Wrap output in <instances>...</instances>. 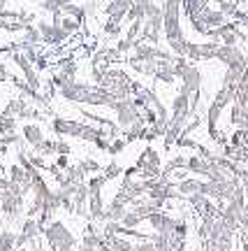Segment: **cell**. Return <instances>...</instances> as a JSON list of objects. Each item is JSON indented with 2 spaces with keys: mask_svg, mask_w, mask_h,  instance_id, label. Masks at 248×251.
Masks as SVG:
<instances>
[{
  "mask_svg": "<svg viewBox=\"0 0 248 251\" xmlns=\"http://www.w3.org/2000/svg\"><path fill=\"white\" fill-rule=\"evenodd\" d=\"M51 128L56 135H65V137H79L84 142H98L100 137H109L107 130L102 128H95V126H89V124H81V121H72V119H53L51 121ZM112 140V137H109Z\"/></svg>",
  "mask_w": 248,
  "mask_h": 251,
  "instance_id": "6da1fadb",
  "label": "cell"
},
{
  "mask_svg": "<svg viewBox=\"0 0 248 251\" xmlns=\"http://www.w3.org/2000/svg\"><path fill=\"white\" fill-rule=\"evenodd\" d=\"M45 237L46 244L51 251H72V247L77 244L74 235L68 230V226L61 224V221H51V224L45 228Z\"/></svg>",
  "mask_w": 248,
  "mask_h": 251,
  "instance_id": "7a4b0ae2",
  "label": "cell"
},
{
  "mask_svg": "<svg viewBox=\"0 0 248 251\" xmlns=\"http://www.w3.org/2000/svg\"><path fill=\"white\" fill-rule=\"evenodd\" d=\"M109 107L116 112V124H118L121 130H128L135 121H139V119H142V109H139V105L135 102V98L114 100Z\"/></svg>",
  "mask_w": 248,
  "mask_h": 251,
  "instance_id": "3957f363",
  "label": "cell"
},
{
  "mask_svg": "<svg viewBox=\"0 0 248 251\" xmlns=\"http://www.w3.org/2000/svg\"><path fill=\"white\" fill-rule=\"evenodd\" d=\"M137 170H139V177L142 179H156L160 177V156L158 151L153 149V147H146L142 151V156L137 158V165H135Z\"/></svg>",
  "mask_w": 248,
  "mask_h": 251,
  "instance_id": "277c9868",
  "label": "cell"
},
{
  "mask_svg": "<svg viewBox=\"0 0 248 251\" xmlns=\"http://www.w3.org/2000/svg\"><path fill=\"white\" fill-rule=\"evenodd\" d=\"M35 26L40 28V33H42V42H45V45H49V47H61V45H65V42L70 40V35H68L61 26H53L51 21L40 19Z\"/></svg>",
  "mask_w": 248,
  "mask_h": 251,
  "instance_id": "5b68a950",
  "label": "cell"
},
{
  "mask_svg": "<svg viewBox=\"0 0 248 251\" xmlns=\"http://www.w3.org/2000/svg\"><path fill=\"white\" fill-rule=\"evenodd\" d=\"M12 61L17 63V68L21 70V75H23V79H26L28 86H33L35 91H40V86H42V81H40V77H37V70L35 65L28 61L26 54L23 51H12Z\"/></svg>",
  "mask_w": 248,
  "mask_h": 251,
  "instance_id": "8992f818",
  "label": "cell"
},
{
  "mask_svg": "<svg viewBox=\"0 0 248 251\" xmlns=\"http://www.w3.org/2000/svg\"><path fill=\"white\" fill-rule=\"evenodd\" d=\"M40 233H45L40 221H35L33 216H28L26 221H23V226H21V233L17 235V249H21L23 244H33Z\"/></svg>",
  "mask_w": 248,
  "mask_h": 251,
  "instance_id": "52a82bcc",
  "label": "cell"
},
{
  "mask_svg": "<svg viewBox=\"0 0 248 251\" xmlns=\"http://www.w3.org/2000/svg\"><path fill=\"white\" fill-rule=\"evenodd\" d=\"M146 221H149V224L153 226V230H158L160 235H172L174 233V226H177V219L169 216L167 212H162V209H156Z\"/></svg>",
  "mask_w": 248,
  "mask_h": 251,
  "instance_id": "ba28073f",
  "label": "cell"
},
{
  "mask_svg": "<svg viewBox=\"0 0 248 251\" xmlns=\"http://www.w3.org/2000/svg\"><path fill=\"white\" fill-rule=\"evenodd\" d=\"M0 207H2V214H7L9 219H14V216L21 212V207H23V196H21V193H14V191H2Z\"/></svg>",
  "mask_w": 248,
  "mask_h": 251,
  "instance_id": "9c48e42d",
  "label": "cell"
},
{
  "mask_svg": "<svg viewBox=\"0 0 248 251\" xmlns=\"http://www.w3.org/2000/svg\"><path fill=\"white\" fill-rule=\"evenodd\" d=\"M90 84H84V81H70V84H65V86H61L58 89V93H61V98L70 100V102H84V96H86V91H89Z\"/></svg>",
  "mask_w": 248,
  "mask_h": 251,
  "instance_id": "30bf717a",
  "label": "cell"
},
{
  "mask_svg": "<svg viewBox=\"0 0 248 251\" xmlns=\"http://www.w3.org/2000/svg\"><path fill=\"white\" fill-rule=\"evenodd\" d=\"M177 191L181 196H197V193H204L206 191V181H200V179H193V177H186L177 184ZM206 196V193H204Z\"/></svg>",
  "mask_w": 248,
  "mask_h": 251,
  "instance_id": "8fae6325",
  "label": "cell"
},
{
  "mask_svg": "<svg viewBox=\"0 0 248 251\" xmlns=\"http://www.w3.org/2000/svg\"><path fill=\"white\" fill-rule=\"evenodd\" d=\"M156 79L162 84H174L179 79L177 70H174V58L172 61H158V70H156Z\"/></svg>",
  "mask_w": 248,
  "mask_h": 251,
  "instance_id": "7c38bea8",
  "label": "cell"
},
{
  "mask_svg": "<svg viewBox=\"0 0 248 251\" xmlns=\"http://www.w3.org/2000/svg\"><path fill=\"white\" fill-rule=\"evenodd\" d=\"M21 135H23V140H26L30 147H37V144H42L46 140L45 130H42L37 124H26L23 128H21Z\"/></svg>",
  "mask_w": 248,
  "mask_h": 251,
  "instance_id": "4fadbf2b",
  "label": "cell"
},
{
  "mask_svg": "<svg viewBox=\"0 0 248 251\" xmlns=\"http://www.w3.org/2000/svg\"><path fill=\"white\" fill-rule=\"evenodd\" d=\"M230 124L237 126V128H248V105H237V102H232Z\"/></svg>",
  "mask_w": 248,
  "mask_h": 251,
  "instance_id": "5bb4252c",
  "label": "cell"
},
{
  "mask_svg": "<svg viewBox=\"0 0 248 251\" xmlns=\"http://www.w3.org/2000/svg\"><path fill=\"white\" fill-rule=\"evenodd\" d=\"M26 45H33V47H42L45 42H42V33H40V28L35 26V24H30V26L23 28V37H21Z\"/></svg>",
  "mask_w": 248,
  "mask_h": 251,
  "instance_id": "9a60e30c",
  "label": "cell"
},
{
  "mask_svg": "<svg viewBox=\"0 0 248 251\" xmlns=\"http://www.w3.org/2000/svg\"><path fill=\"white\" fill-rule=\"evenodd\" d=\"M61 12L65 14V17L77 19L79 24H84V19L89 17V14H86V9H84V5H77V2H68V5H63Z\"/></svg>",
  "mask_w": 248,
  "mask_h": 251,
  "instance_id": "2e32d148",
  "label": "cell"
},
{
  "mask_svg": "<svg viewBox=\"0 0 248 251\" xmlns=\"http://www.w3.org/2000/svg\"><path fill=\"white\" fill-rule=\"evenodd\" d=\"M102 33H105L107 37H112V40L121 37V33H123V21H118V19H107L105 24H102Z\"/></svg>",
  "mask_w": 248,
  "mask_h": 251,
  "instance_id": "e0dca14e",
  "label": "cell"
},
{
  "mask_svg": "<svg viewBox=\"0 0 248 251\" xmlns=\"http://www.w3.org/2000/svg\"><path fill=\"white\" fill-rule=\"evenodd\" d=\"M17 249V235L12 230H0V251H14Z\"/></svg>",
  "mask_w": 248,
  "mask_h": 251,
  "instance_id": "ac0fdd59",
  "label": "cell"
},
{
  "mask_svg": "<svg viewBox=\"0 0 248 251\" xmlns=\"http://www.w3.org/2000/svg\"><path fill=\"white\" fill-rule=\"evenodd\" d=\"M58 26H61L70 37L77 35V33L81 30V24H79V21H77V19H72V17H65V14L61 17V24H58Z\"/></svg>",
  "mask_w": 248,
  "mask_h": 251,
  "instance_id": "d6986e66",
  "label": "cell"
},
{
  "mask_svg": "<svg viewBox=\"0 0 248 251\" xmlns=\"http://www.w3.org/2000/svg\"><path fill=\"white\" fill-rule=\"evenodd\" d=\"M239 5H241L239 0H218V9H221L227 19H232L237 12H239V9H241Z\"/></svg>",
  "mask_w": 248,
  "mask_h": 251,
  "instance_id": "ffe728a7",
  "label": "cell"
},
{
  "mask_svg": "<svg viewBox=\"0 0 248 251\" xmlns=\"http://www.w3.org/2000/svg\"><path fill=\"white\" fill-rule=\"evenodd\" d=\"M135 47H137V40H133V37L125 35V37H121V40H118V45H116V51H118L121 56H125V54H133Z\"/></svg>",
  "mask_w": 248,
  "mask_h": 251,
  "instance_id": "44dd1931",
  "label": "cell"
},
{
  "mask_svg": "<svg viewBox=\"0 0 248 251\" xmlns=\"http://www.w3.org/2000/svg\"><path fill=\"white\" fill-rule=\"evenodd\" d=\"M17 133V117H0V135Z\"/></svg>",
  "mask_w": 248,
  "mask_h": 251,
  "instance_id": "7402d4cb",
  "label": "cell"
},
{
  "mask_svg": "<svg viewBox=\"0 0 248 251\" xmlns=\"http://www.w3.org/2000/svg\"><path fill=\"white\" fill-rule=\"evenodd\" d=\"M35 153H40V156H56V140H45L42 144H37Z\"/></svg>",
  "mask_w": 248,
  "mask_h": 251,
  "instance_id": "603a6c76",
  "label": "cell"
},
{
  "mask_svg": "<svg viewBox=\"0 0 248 251\" xmlns=\"http://www.w3.org/2000/svg\"><path fill=\"white\" fill-rule=\"evenodd\" d=\"M123 168H121V165H118V163H114V161H112V163H109V165H107V168H105V170H102V175H105V177H107V181H109V179H116V177H121V175H123Z\"/></svg>",
  "mask_w": 248,
  "mask_h": 251,
  "instance_id": "cb8c5ba5",
  "label": "cell"
},
{
  "mask_svg": "<svg viewBox=\"0 0 248 251\" xmlns=\"http://www.w3.org/2000/svg\"><path fill=\"white\" fill-rule=\"evenodd\" d=\"M79 165L84 168V172H86V175L100 172V163H98V161H93V158H84V161H79Z\"/></svg>",
  "mask_w": 248,
  "mask_h": 251,
  "instance_id": "d4e9b609",
  "label": "cell"
},
{
  "mask_svg": "<svg viewBox=\"0 0 248 251\" xmlns=\"http://www.w3.org/2000/svg\"><path fill=\"white\" fill-rule=\"evenodd\" d=\"M125 140H118V137H114V140H112V144H109V153H112V156H116V153L118 151H123L125 149Z\"/></svg>",
  "mask_w": 248,
  "mask_h": 251,
  "instance_id": "484cf974",
  "label": "cell"
},
{
  "mask_svg": "<svg viewBox=\"0 0 248 251\" xmlns=\"http://www.w3.org/2000/svg\"><path fill=\"white\" fill-rule=\"evenodd\" d=\"M72 151V147L68 142H63V140H56V156H68Z\"/></svg>",
  "mask_w": 248,
  "mask_h": 251,
  "instance_id": "4316f807",
  "label": "cell"
},
{
  "mask_svg": "<svg viewBox=\"0 0 248 251\" xmlns=\"http://www.w3.org/2000/svg\"><path fill=\"white\" fill-rule=\"evenodd\" d=\"M7 79H9V72H7V68L0 63V84H2V81H7Z\"/></svg>",
  "mask_w": 248,
  "mask_h": 251,
  "instance_id": "83f0119b",
  "label": "cell"
},
{
  "mask_svg": "<svg viewBox=\"0 0 248 251\" xmlns=\"http://www.w3.org/2000/svg\"><path fill=\"white\" fill-rule=\"evenodd\" d=\"M5 12H7V0H0V19L5 17Z\"/></svg>",
  "mask_w": 248,
  "mask_h": 251,
  "instance_id": "f1b7e54d",
  "label": "cell"
},
{
  "mask_svg": "<svg viewBox=\"0 0 248 251\" xmlns=\"http://www.w3.org/2000/svg\"><path fill=\"white\" fill-rule=\"evenodd\" d=\"M244 251H248V240H244Z\"/></svg>",
  "mask_w": 248,
  "mask_h": 251,
  "instance_id": "f546056e",
  "label": "cell"
},
{
  "mask_svg": "<svg viewBox=\"0 0 248 251\" xmlns=\"http://www.w3.org/2000/svg\"><path fill=\"white\" fill-rule=\"evenodd\" d=\"M0 216H2V207H0Z\"/></svg>",
  "mask_w": 248,
  "mask_h": 251,
  "instance_id": "4dcf8cb0",
  "label": "cell"
},
{
  "mask_svg": "<svg viewBox=\"0 0 248 251\" xmlns=\"http://www.w3.org/2000/svg\"><path fill=\"white\" fill-rule=\"evenodd\" d=\"M95 2H102V0H95Z\"/></svg>",
  "mask_w": 248,
  "mask_h": 251,
  "instance_id": "1f68e13d",
  "label": "cell"
},
{
  "mask_svg": "<svg viewBox=\"0 0 248 251\" xmlns=\"http://www.w3.org/2000/svg\"><path fill=\"white\" fill-rule=\"evenodd\" d=\"M40 2H42V0H40Z\"/></svg>",
  "mask_w": 248,
  "mask_h": 251,
  "instance_id": "d6a6232c",
  "label": "cell"
}]
</instances>
